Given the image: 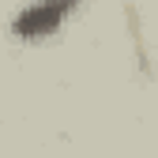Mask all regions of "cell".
Segmentation results:
<instances>
[{"instance_id": "6da1fadb", "label": "cell", "mask_w": 158, "mask_h": 158, "mask_svg": "<svg viewBox=\"0 0 158 158\" xmlns=\"http://www.w3.org/2000/svg\"><path fill=\"white\" fill-rule=\"evenodd\" d=\"M79 4V0H38V4H30L27 11H19V19L11 23V30L19 38H42L49 30L60 27V19Z\"/></svg>"}]
</instances>
